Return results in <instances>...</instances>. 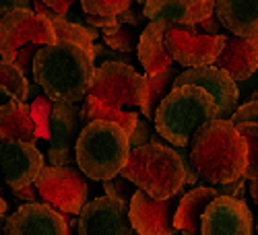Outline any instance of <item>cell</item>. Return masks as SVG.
Returning a JSON list of instances; mask_svg holds the SVG:
<instances>
[{"mask_svg":"<svg viewBox=\"0 0 258 235\" xmlns=\"http://www.w3.org/2000/svg\"><path fill=\"white\" fill-rule=\"evenodd\" d=\"M56 44L39 48L33 58V81L52 101L77 105L89 93L95 74V39L99 31L69 23L67 19L50 21Z\"/></svg>","mask_w":258,"mask_h":235,"instance_id":"1","label":"cell"},{"mask_svg":"<svg viewBox=\"0 0 258 235\" xmlns=\"http://www.w3.org/2000/svg\"><path fill=\"white\" fill-rule=\"evenodd\" d=\"M186 151L199 182H207L211 188L244 178L246 146L229 120L217 118L203 124L192 134Z\"/></svg>","mask_w":258,"mask_h":235,"instance_id":"2","label":"cell"},{"mask_svg":"<svg viewBox=\"0 0 258 235\" xmlns=\"http://www.w3.org/2000/svg\"><path fill=\"white\" fill-rule=\"evenodd\" d=\"M120 176L153 200H167L186 184L184 161L169 144L155 142L133 148Z\"/></svg>","mask_w":258,"mask_h":235,"instance_id":"3","label":"cell"},{"mask_svg":"<svg viewBox=\"0 0 258 235\" xmlns=\"http://www.w3.org/2000/svg\"><path fill=\"white\" fill-rule=\"evenodd\" d=\"M29 114L33 124V144L44 148L50 167H67L75 157L79 132V108L71 103L52 101L44 93L31 97Z\"/></svg>","mask_w":258,"mask_h":235,"instance_id":"4","label":"cell"},{"mask_svg":"<svg viewBox=\"0 0 258 235\" xmlns=\"http://www.w3.org/2000/svg\"><path fill=\"white\" fill-rule=\"evenodd\" d=\"M219 118L217 103L199 87H171L155 112V130L174 148H186L192 134L211 120Z\"/></svg>","mask_w":258,"mask_h":235,"instance_id":"5","label":"cell"},{"mask_svg":"<svg viewBox=\"0 0 258 235\" xmlns=\"http://www.w3.org/2000/svg\"><path fill=\"white\" fill-rule=\"evenodd\" d=\"M131 155L128 134L116 124L91 122L83 126L75 142L79 172L93 182H110L120 176Z\"/></svg>","mask_w":258,"mask_h":235,"instance_id":"6","label":"cell"},{"mask_svg":"<svg viewBox=\"0 0 258 235\" xmlns=\"http://www.w3.org/2000/svg\"><path fill=\"white\" fill-rule=\"evenodd\" d=\"M52 44H56L52 23L31 9L13 11L0 21V60L13 64L25 79L33 68L37 50Z\"/></svg>","mask_w":258,"mask_h":235,"instance_id":"7","label":"cell"},{"mask_svg":"<svg viewBox=\"0 0 258 235\" xmlns=\"http://www.w3.org/2000/svg\"><path fill=\"white\" fill-rule=\"evenodd\" d=\"M87 95L116 110L141 108L145 99V76L131 66V62L107 60L95 66Z\"/></svg>","mask_w":258,"mask_h":235,"instance_id":"8","label":"cell"},{"mask_svg":"<svg viewBox=\"0 0 258 235\" xmlns=\"http://www.w3.org/2000/svg\"><path fill=\"white\" fill-rule=\"evenodd\" d=\"M44 204L52 206L60 215H81L89 202V184L77 167H50L46 165L33 184Z\"/></svg>","mask_w":258,"mask_h":235,"instance_id":"9","label":"cell"},{"mask_svg":"<svg viewBox=\"0 0 258 235\" xmlns=\"http://www.w3.org/2000/svg\"><path fill=\"white\" fill-rule=\"evenodd\" d=\"M225 46V35H199L195 27H176L169 25L165 33V50L171 62L180 66L201 68L213 66Z\"/></svg>","mask_w":258,"mask_h":235,"instance_id":"10","label":"cell"},{"mask_svg":"<svg viewBox=\"0 0 258 235\" xmlns=\"http://www.w3.org/2000/svg\"><path fill=\"white\" fill-rule=\"evenodd\" d=\"M188 190H180L167 200H153L141 190L135 192V196L128 206V221L135 235H174V215Z\"/></svg>","mask_w":258,"mask_h":235,"instance_id":"11","label":"cell"},{"mask_svg":"<svg viewBox=\"0 0 258 235\" xmlns=\"http://www.w3.org/2000/svg\"><path fill=\"white\" fill-rule=\"evenodd\" d=\"M184 85H192V87H199L205 93H209L219 108V120H229L231 114L238 110V101H240L238 83L217 66H201L178 72L174 87H184Z\"/></svg>","mask_w":258,"mask_h":235,"instance_id":"12","label":"cell"},{"mask_svg":"<svg viewBox=\"0 0 258 235\" xmlns=\"http://www.w3.org/2000/svg\"><path fill=\"white\" fill-rule=\"evenodd\" d=\"M46 159L35 144L27 142H5L0 144V172L7 186L15 190L29 188L44 172Z\"/></svg>","mask_w":258,"mask_h":235,"instance_id":"13","label":"cell"},{"mask_svg":"<svg viewBox=\"0 0 258 235\" xmlns=\"http://www.w3.org/2000/svg\"><path fill=\"white\" fill-rule=\"evenodd\" d=\"M254 217L246 202L235 198H215L201 219L199 235H252Z\"/></svg>","mask_w":258,"mask_h":235,"instance_id":"14","label":"cell"},{"mask_svg":"<svg viewBox=\"0 0 258 235\" xmlns=\"http://www.w3.org/2000/svg\"><path fill=\"white\" fill-rule=\"evenodd\" d=\"M79 235H135L128 208L105 196L89 200L79 215Z\"/></svg>","mask_w":258,"mask_h":235,"instance_id":"15","label":"cell"},{"mask_svg":"<svg viewBox=\"0 0 258 235\" xmlns=\"http://www.w3.org/2000/svg\"><path fill=\"white\" fill-rule=\"evenodd\" d=\"M5 235H69L64 215L48 204H21L7 217Z\"/></svg>","mask_w":258,"mask_h":235,"instance_id":"16","label":"cell"},{"mask_svg":"<svg viewBox=\"0 0 258 235\" xmlns=\"http://www.w3.org/2000/svg\"><path fill=\"white\" fill-rule=\"evenodd\" d=\"M213 0H149L143 5V15L149 23L161 21L176 27H197L213 17Z\"/></svg>","mask_w":258,"mask_h":235,"instance_id":"17","label":"cell"},{"mask_svg":"<svg viewBox=\"0 0 258 235\" xmlns=\"http://www.w3.org/2000/svg\"><path fill=\"white\" fill-rule=\"evenodd\" d=\"M213 66L227 72L235 83L248 81L258 70V39H238L233 35H225V46Z\"/></svg>","mask_w":258,"mask_h":235,"instance_id":"18","label":"cell"},{"mask_svg":"<svg viewBox=\"0 0 258 235\" xmlns=\"http://www.w3.org/2000/svg\"><path fill=\"white\" fill-rule=\"evenodd\" d=\"M215 19L219 21L233 37L256 41L258 39V0H217L213 9Z\"/></svg>","mask_w":258,"mask_h":235,"instance_id":"19","label":"cell"},{"mask_svg":"<svg viewBox=\"0 0 258 235\" xmlns=\"http://www.w3.org/2000/svg\"><path fill=\"white\" fill-rule=\"evenodd\" d=\"M169 29V23L153 21L149 23L143 33L139 35V62L145 68V74H159L167 68H171V58L165 50V33Z\"/></svg>","mask_w":258,"mask_h":235,"instance_id":"20","label":"cell"},{"mask_svg":"<svg viewBox=\"0 0 258 235\" xmlns=\"http://www.w3.org/2000/svg\"><path fill=\"white\" fill-rule=\"evenodd\" d=\"M219 198L217 190L211 186H197L188 190L182 196L176 215H174V229L180 235H199L201 233V219L205 215L207 206Z\"/></svg>","mask_w":258,"mask_h":235,"instance_id":"21","label":"cell"},{"mask_svg":"<svg viewBox=\"0 0 258 235\" xmlns=\"http://www.w3.org/2000/svg\"><path fill=\"white\" fill-rule=\"evenodd\" d=\"M5 142L33 144V124L27 101L0 105V144Z\"/></svg>","mask_w":258,"mask_h":235,"instance_id":"22","label":"cell"},{"mask_svg":"<svg viewBox=\"0 0 258 235\" xmlns=\"http://www.w3.org/2000/svg\"><path fill=\"white\" fill-rule=\"evenodd\" d=\"M91 122H107V124H116L122 130L131 136L135 126L139 122V116L135 112H124V110H116L105 105L103 101L87 95L83 103V110H79V124L87 126Z\"/></svg>","mask_w":258,"mask_h":235,"instance_id":"23","label":"cell"},{"mask_svg":"<svg viewBox=\"0 0 258 235\" xmlns=\"http://www.w3.org/2000/svg\"><path fill=\"white\" fill-rule=\"evenodd\" d=\"M143 76H145V99L139 110H141V116H145L147 120H155V112L159 108V103L171 91L178 74H176V68L171 66L159 74H143Z\"/></svg>","mask_w":258,"mask_h":235,"instance_id":"24","label":"cell"},{"mask_svg":"<svg viewBox=\"0 0 258 235\" xmlns=\"http://www.w3.org/2000/svg\"><path fill=\"white\" fill-rule=\"evenodd\" d=\"M29 97V79H25L13 64L0 60V105L25 101Z\"/></svg>","mask_w":258,"mask_h":235,"instance_id":"25","label":"cell"},{"mask_svg":"<svg viewBox=\"0 0 258 235\" xmlns=\"http://www.w3.org/2000/svg\"><path fill=\"white\" fill-rule=\"evenodd\" d=\"M105 46L112 48L114 52H122V54H128L137 50V44H139V33L135 27H128V25H110L99 31Z\"/></svg>","mask_w":258,"mask_h":235,"instance_id":"26","label":"cell"},{"mask_svg":"<svg viewBox=\"0 0 258 235\" xmlns=\"http://www.w3.org/2000/svg\"><path fill=\"white\" fill-rule=\"evenodd\" d=\"M235 130L242 136L244 146H246V172L244 180L254 182L258 180V126L254 124H240L235 126Z\"/></svg>","mask_w":258,"mask_h":235,"instance_id":"27","label":"cell"},{"mask_svg":"<svg viewBox=\"0 0 258 235\" xmlns=\"http://www.w3.org/2000/svg\"><path fill=\"white\" fill-rule=\"evenodd\" d=\"M131 0H83L81 9L87 17H99V19H116L120 13L131 9Z\"/></svg>","mask_w":258,"mask_h":235,"instance_id":"28","label":"cell"},{"mask_svg":"<svg viewBox=\"0 0 258 235\" xmlns=\"http://www.w3.org/2000/svg\"><path fill=\"white\" fill-rule=\"evenodd\" d=\"M103 192H105V194H103L105 198H110V200H114V202H118V204L128 208V206H131V200L135 196L137 188L128 180H124L122 176H118V178H114V180L103 184Z\"/></svg>","mask_w":258,"mask_h":235,"instance_id":"29","label":"cell"},{"mask_svg":"<svg viewBox=\"0 0 258 235\" xmlns=\"http://www.w3.org/2000/svg\"><path fill=\"white\" fill-rule=\"evenodd\" d=\"M229 122L233 126H240V124H254V126H258V91H254L246 103L238 105V110L231 114Z\"/></svg>","mask_w":258,"mask_h":235,"instance_id":"30","label":"cell"},{"mask_svg":"<svg viewBox=\"0 0 258 235\" xmlns=\"http://www.w3.org/2000/svg\"><path fill=\"white\" fill-rule=\"evenodd\" d=\"M153 142V132H151V128H149L147 122L139 120L137 126H135V130L133 134L128 136V144H131V151L133 148H139V146H145V144H151Z\"/></svg>","mask_w":258,"mask_h":235,"instance_id":"31","label":"cell"},{"mask_svg":"<svg viewBox=\"0 0 258 235\" xmlns=\"http://www.w3.org/2000/svg\"><path fill=\"white\" fill-rule=\"evenodd\" d=\"M219 196H227V198H235L240 202H246V180H238V182H231L225 186H215Z\"/></svg>","mask_w":258,"mask_h":235,"instance_id":"32","label":"cell"},{"mask_svg":"<svg viewBox=\"0 0 258 235\" xmlns=\"http://www.w3.org/2000/svg\"><path fill=\"white\" fill-rule=\"evenodd\" d=\"M143 21H145V15L139 13V11H135L133 5H131V9H126L124 13H120L116 17V23L118 25H128V27H135V29L143 25Z\"/></svg>","mask_w":258,"mask_h":235,"instance_id":"33","label":"cell"},{"mask_svg":"<svg viewBox=\"0 0 258 235\" xmlns=\"http://www.w3.org/2000/svg\"><path fill=\"white\" fill-rule=\"evenodd\" d=\"M221 25H219V21L215 19V15L213 17H209V19H205L203 23H199L197 27H195V31L199 33V35H221V29H219Z\"/></svg>","mask_w":258,"mask_h":235,"instance_id":"34","label":"cell"},{"mask_svg":"<svg viewBox=\"0 0 258 235\" xmlns=\"http://www.w3.org/2000/svg\"><path fill=\"white\" fill-rule=\"evenodd\" d=\"M41 3H44L56 17H67V13L71 11V7H73V3L71 0H41Z\"/></svg>","mask_w":258,"mask_h":235,"instance_id":"35","label":"cell"},{"mask_svg":"<svg viewBox=\"0 0 258 235\" xmlns=\"http://www.w3.org/2000/svg\"><path fill=\"white\" fill-rule=\"evenodd\" d=\"M19 9H31V5L27 0H3V3H0V21H3V17H7L9 13L19 11Z\"/></svg>","mask_w":258,"mask_h":235,"instance_id":"36","label":"cell"},{"mask_svg":"<svg viewBox=\"0 0 258 235\" xmlns=\"http://www.w3.org/2000/svg\"><path fill=\"white\" fill-rule=\"evenodd\" d=\"M13 196L19 198L21 202H25V204H33V202H37V198H39L35 186H29V188H23V190H15Z\"/></svg>","mask_w":258,"mask_h":235,"instance_id":"37","label":"cell"},{"mask_svg":"<svg viewBox=\"0 0 258 235\" xmlns=\"http://www.w3.org/2000/svg\"><path fill=\"white\" fill-rule=\"evenodd\" d=\"M9 215V202L5 198H0V235H5V223Z\"/></svg>","mask_w":258,"mask_h":235,"instance_id":"38","label":"cell"},{"mask_svg":"<svg viewBox=\"0 0 258 235\" xmlns=\"http://www.w3.org/2000/svg\"><path fill=\"white\" fill-rule=\"evenodd\" d=\"M250 194H252V200H254V204H258V180L250 182Z\"/></svg>","mask_w":258,"mask_h":235,"instance_id":"39","label":"cell"},{"mask_svg":"<svg viewBox=\"0 0 258 235\" xmlns=\"http://www.w3.org/2000/svg\"><path fill=\"white\" fill-rule=\"evenodd\" d=\"M256 231H258V215H256Z\"/></svg>","mask_w":258,"mask_h":235,"instance_id":"40","label":"cell"},{"mask_svg":"<svg viewBox=\"0 0 258 235\" xmlns=\"http://www.w3.org/2000/svg\"><path fill=\"white\" fill-rule=\"evenodd\" d=\"M174 235H180V233H174Z\"/></svg>","mask_w":258,"mask_h":235,"instance_id":"41","label":"cell"}]
</instances>
